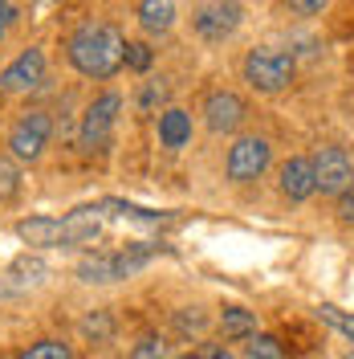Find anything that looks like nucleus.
<instances>
[{"label":"nucleus","mask_w":354,"mask_h":359,"mask_svg":"<svg viewBox=\"0 0 354 359\" xmlns=\"http://www.w3.org/2000/svg\"><path fill=\"white\" fill-rule=\"evenodd\" d=\"M21 192V172L13 159H0V201H13Z\"/></svg>","instance_id":"obj_24"},{"label":"nucleus","mask_w":354,"mask_h":359,"mask_svg":"<svg viewBox=\"0 0 354 359\" xmlns=\"http://www.w3.org/2000/svg\"><path fill=\"white\" fill-rule=\"evenodd\" d=\"M244 82L253 90H261V94H281L293 82V57H289L285 49L257 45L244 57Z\"/></svg>","instance_id":"obj_2"},{"label":"nucleus","mask_w":354,"mask_h":359,"mask_svg":"<svg viewBox=\"0 0 354 359\" xmlns=\"http://www.w3.org/2000/svg\"><path fill=\"white\" fill-rule=\"evenodd\" d=\"M147 266V253L134 249V253H94L86 262H78V278L82 282H118V278H131L134 269Z\"/></svg>","instance_id":"obj_7"},{"label":"nucleus","mask_w":354,"mask_h":359,"mask_svg":"<svg viewBox=\"0 0 354 359\" xmlns=\"http://www.w3.org/2000/svg\"><path fill=\"white\" fill-rule=\"evenodd\" d=\"M17 237L29 245H62V221L57 217H29L17 224Z\"/></svg>","instance_id":"obj_15"},{"label":"nucleus","mask_w":354,"mask_h":359,"mask_svg":"<svg viewBox=\"0 0 354 359\" xmlns=\"http://www.w3.org/2000/svg\"><path fill=\"white\" fill-rule=\"evenodd\" d=\"M338 217H342L346 224H354V188H346V192H342V204H338Z\"/></svg>","instance_id":"obj_27"},{"label":"nucleus","mask_w":354,"mask_h":359,"mask_svg":"<svg viewBox=\"0 0 354 359\" xmlns=\"http://www.w3.org/2000/svg\"><path fill=\"white\" fill-rule=\"evenodd\" d=\"M167 94H171V90H167V82H163V78H159V82H147V86L139 90V111H143V114H155V107H163V102H167Z\"/></svg>","instance_id":"obj_22"},{"label":"nucleus","mask_w":354,"mask_h":359,"mask_svg":"<svg viewBox=\"0 0 354 359\" xmlns=\"http://www.w3.org/2000/svg\"><path fill=\"white\" fill-rule=\"evenodd\" d=\"M8 17H13V8H8V4H0V29L8 25Z\"/></svg>","instance_id":"obj_30"},{"label":"nucleus","mask_w":354,"mask_h":359,"mask_svg":"<svg viewBox=\"0 0 354 359\" xmlns=\"http://www.w3.org/2000/svg\"><path fill=\"white\" fill-rule=\"evenodd\" d=\"M281 192H285L289 201H310L313 192H318L313 159H306V156L285 159V168H281Z\"/></svg>","instance_id":"obj_11"},{"label":"nucleus","mask_w":354,"mask_h":359,"mask_svg":"<svg viewBox=\"0 0 354 359\" xmlns=\"http://www.w3.org/2000/svg\"><path fill=\"white\" fill-rule=\"evenodd\" d=\"M318 318L330 323L334 331H342V335L354 343V314H346L342 306H334V302H322V306H318Z\"/></svg>","instance_id":"obj_19"},{"label":"nucleus","mask_w":354,"mask_h":359,"mask_svg":"<svg viewBox=\"0 0 354 359\" xmlns=\"http://www.w3.org/2000/svg\"><path fill=\"white\" fill-rule=\"evenodd\" d=\"M313 180H318V192L326 196H342L346 188H354V163L342 147H322L313 156Z\"/></svg>","instance_id":"obj_8"},{"label":"nucleus","mask_w":354,"mask_h":359,"mask_svg":"<svg viewBox=\"0 0 354 359\" xmlns=\"http://www.w3.org/2000/svg\"><path fill=\"white\" fill-rule=\"evenodd\" d=\"M118 111H122V94H114V90L98 94V98L86 107V114H82V135H78L86 151H98V147L111 143L114 123H118Z\"/></svg>","instance_id":"obj_3"},{"label":"nucleus","mask_w":354,"mask_h":359,"mask_svg":"<svg viewBox=\"0 0 354 359\" xmlns=\"http://www.w3.org/2000/svg\"><path fill=\"white\" fill-rule=\"evenodd\" d=\"M122 66H131V69H151V45L147 41H127V62Z\"/></svg>","instance_id":"obj_25"},{"label":"nucleus","mask_w":354,"mask_h":359,"mask_svg":"<svg viewBox=\"0 0 354 359\" xmlns=\"http://www.w3.org/2000/svg\"><path fill=\"white\" fill-rule=\"evenodd\" d=\"M98 229H102L98 212L94 208H78V212L62 217V245H86V241L98 237Z\"/></svg>","instance_id":"obj_13"},{"label":"nucleus","mask_w":354,"mask_h":359,"mask_svg":"<svg viewBox=\"0 0 354 359\" xmlns=\"http://www.w3.org/2000/svg\"><path fill=\"white\" fill-rule=\"evenodd\" d=\"M346 359H354V355H346Z\"/></svg>","instance_id":"obj_32"},{"label":"nucleus","mask_w":354,"mask_h":359,"mask_svg":"<svg viewBox=\"0 0 354 359\" xmlns=\"http://www.w3.org/2000/svg\"><path fill=\"white\" fill-rule=\"evenodd\" d=\"M176 359H204V355H192V351H187V355H176Z\"/></svg>","instance_id":"obj_31"},{"label":"nucleus","mask_w":354,"mask_h":359,"mask_svg":"<svg viewBox=\"0 0 354 359\" xmlns=\"http://www.w3.org/2000/svg\"><path fill=\"white\" fill-rule=\"evenodd\" d=\"M8 290H21V286H37L45 278V262L41 257H17L13 266H8Z\"/></svg>","instance_id":"obj_17"},{"label":"nucleus","mask_w":354,"mask_h":359,"mask_svg":"<svg viewBox=\"0 0 354 359\" xmlns=\"http://www.w3.org/2000/svg\"><path fill=\"white\" fill-rule=\"evenodd\" d=\"M241 25V4L236 0H204L192 17V29H196L199 41H228Z\"/></svg>","instance_id":"obj_4"},{"label":"nucleus","mask_w":354,"mask_h":359,"mask_svg":"<svg viewBox=\"0 0 354 359\" xmlns=\"http://www.w3.org/2000/svg\"><path fill=\"white\" fill-rule=\"evenodd\" d=\"M17 359H69V347L62 343V339H41V343L24 347Z\"/></svg>","instance_id":"obj_20"},{"label":"nucleus","mask_w":354,"mask_h":359,"mask_svg":"<svg viewBox=\"0 0 354 359\" xmlns=\"http://www.w3.org/2000/svg\"><path fill=\"white\" fill-rule=\"evenodd\" d=\"M49 135H53V118L45 111H29L13 127V135H8V151H13V159H21V163H33L49 147Z\"/></svg>","instance_id":"obj_5"},{"label":"nucleus","mask_w":354,"mask_h":359,"mask_svg":"<svg viewBox=\"0 0 354 359\" xmlns=\"http://www.w3.org/2000/svg\"><path fill=\"white\" fill-rule=\"evenodd\" d=\"M66 53L78 74H86V78H111L127 62V37L106 21H86L69 33Z\"/></svg>","instance_id":"obj_1"},{"label":"nucleus","mask_w":354,"mask_h":359,"mask_svg":"<svg viewBox=\"0 0 354 359\" xmlns=\"http://www.w3.org/2000/svg\"><path fill=\"white\" fill-rule=\"evenodd\" d=\"M330 0H289V8L293 13H306V17H313V13H322Z\"/></svg>","instance_id":"obj_26"},{"label":"nucleus","mask_w":354,"mask_h":359,"mask_svg":"<svg viewBox=\"0 0 354 359\" xmlns=\"http://www.w3.org/2000/svg\"><path fill=\"white\" fill-rule=\"evenodd\" d=\"M204 123H208V131H216V135L236 131L244 123L241 94H232V90H212V94L204 98Z\"/></svg>","instance_id":"obj_10"},{"label":"nucleus","mask_w":354,"mask_h":359,"mask_svg":"<svg viewBox=\"0 0 354 359\" xmlns=\"http://www.w3.org/2000/svg\"><path fill=\"white\" fill-rule=\"evenodd\" d=\"M127 359H167V343H163L159 335H143L131 347V355Z\"/></svg>","instance_id":"obj_23"},{"label":"nucleus","mask_w":354,"mask_h":359,"mask_svg":"<svg viewBox=\"0 0 354 359\" xmlns=\"http://www.w3.org/2000/svg\"><path fill=\"white\" fill-rule=\"evenodd\" d=\"M187 139H192V114L179 111V107H167L159 114V143L167 151H179V147H187Z\"/></svg>","instance_id":"obj_12"},{"label":"nucleus","mask_w":354,"mask_h":359,"mask_svg":"<svg viewBox=\"0 0 354 359\" xmlns=\"http://www.w3.org/2000/svg\"><path fill=\"white\" fill-rule=\"evenodd\" d=\"M248 359H285V347L277 335H253L248 343Z\"/></svg>","instance_id":"obj_21"},{"label":"nucleus","mask_w":354,"mask_h":359,"mask_svg":"<svg viewBox=\"0 0 354 359\" xmlns=\"http://www.w3.org/2000/svg\"><path fill=\"white\" fill-rule=\"evenodd\" d=\"M45 82V53L41 49H24L8 66L0 69V90L4 94H21V90H37Z\"/></svg>","instance_id":"obj_9"},{"label":"nucleus","mask_w":354,"mask_h":359,"mask_svg":"<svg viewBox=\"0 0 354 359\" xmlns=\"http://www.w3.org/2000/svg\"><path fill=\"white\" fill-rule=\"evenodd\" d=\"M139 25L151 37L167 33L176 25V0H139Z\"/></svg>","instance_id":"obj_14"},{"label":"nucleus","mask_w":354,"mask_h":359,"mask_svg":"<svg viewBox=\"0 0 354 359\" xmlns=\"http://www.w3.org/2000/svg\"><path fill=\"white\" fill-rule=\"evenodd\" d=\"M78 331H82L90 343H106V339L114 335V318L106 311H94V314H86V318L78 323Z\"/></svg>","instance_id":"obj_18"},{"label":"nucleus","mask_w":354,"mask_h":359,"mask_svg":"<svg viewBox=\"0 0 354 359\" xmlns=\"http://www.w3.org/2000/svg\"><path fill=\"white\" fill-rule=\"evenodd\" d=\"M204 359H232V355H228L224 347H208V351H204Z\"/></svg>","instance_id":"obj_29"},{"label":"nucleus","mask_w":354,"mask_h":359,"mask_svg":"<svg viewBox=\"0 0 354 359\" xmlns=\"http://www.w3.org/2000/svg\"><path fill=\"white\" fill-rule=\"evenodd\" d=\"M220 335L224 339H253L257 335V314L244 306H224L220 311Z\"/></svg>","instance_id":"obj_16"},{"label":"nucleus","mask_w":354,"mask_h":359,"mask_svg":"<svg viewBox=\"0 0 354 359\" xmlns=\"http://www.w3.org/2000/svg\"><path fill=\"white\" fill-rule=\"evenodd\" d=\"M176 323H179V331H199V327H204V314H196V311H192V314H179Z\"/></svg>","instance_id":"obj_28"},{"label":"nucleus","mask_w":354,"mask_h":359,"mask_svg":"<svg viewBox=\"0 0 354 359\" xmlns=\"http://www.w3.org/2000/svg\"><path fill=\"white\" fill-rule=\"evenodd\" d=\"M269 159H273L269 139H261V135H244V139H236V143L228 147V163H224V168H228V180L248 184V180H257L269 168Z\"/></svg>","instance_id":"obj_6"}]
</instances>
